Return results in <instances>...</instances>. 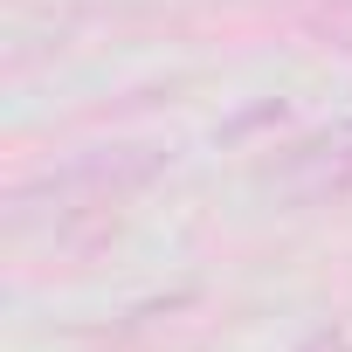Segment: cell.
<instances>
[{
  "label": "cell",
  "mask_w": 352,
  "mask_h": 352,
  "mask_svg": "<svg viewBox=\"0 0 352 352\" xmlns=\"http://www.w3.org/2000/svg\"><path fill=\"white\" fill-rule=\"evenodd\" d=\"M276 187L290 201H331L352 187V124H331V131H311L304 145H290Z\"/></svg>",
  "instance_id": "obj_1"
},
{
  "label": "cell",
  "mask_w": 352,
  "mask_h": 352,
  "mask_svg": "<svg viewBox=\"0 0 352 352\" xmlns=\"http://www.w3.org/2000/svg\"><path fill=\"white\" fill-rule=\"evenodd\" d=\"M324 35H331L338 49H352V8H338V14H324Z\"/></svg>",
  "instance_id": "obj_2"
},
{
  "label": "cell",
  "mask_w": 352,
  "mask_h": 352,
  "mask_svg": "<svg viewBox=\"0 0 352 352\" xmlns=\"http://www.w3.org/2000/svg\"><path fill=\"white\" fill-rule=\"evenodd\" d=\"M304 352H352L338 331H318V338H304Z\"/></svg>",
  "instance_id": "obj_3"
}]
</instances>
